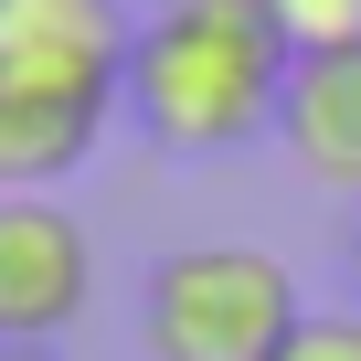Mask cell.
I'll return each instance as SVG.
<instances>
[{"label": "cell", "instance_id": "obj_7", "mask_svg": "<svg viewBox=\"0 0 361 361\" xmlns=\"http://www.w3.org/2000/svg\"><path fill=\"white\" fill-rule=\"evenodd\" d=\"M266 22L287 32V54H350L361 43V0H266Z\"/></svg>", "mask_w": 361, "mask_h": 361}, {"label": "cell", "instance_id": "obj_1", "mask_svg": "<svg viewBox=\"0 0 361 361\" xmlns=\"http://www.w3.org/2000/svg\"><path fill=\"white\" fill-rule=\"evenodd\" d=\"M287 32L266 22V0H159L128 43L117 106L170 149V159H224L287 106Z\"/></svg>", "mask_w": 361, "mask_h": 361}, {"label": "cell", "instance_id": "obj_4", "mask_svg": "<svg viewBox=\"0 0 361 361\" xmlns=\"http://www.w3.org/2000/svg\"><path fill=\"white\" fill-rule=\"evenodd\" d=\"M128 43H138L128 0H0V85L117 96Z\"/></svg>", "mask_w": 361, "mask_h": 361}, {"label": "cell", "instance_id": "obj_2", "mask_svg": "<svg viewBox=\"0 0 361 361\" xmlns=\"http://www.w3.org/2000/svg\"><path fill=\"white\" fill-rule=\"evenodd\" d=\"M298 319L308 298L266 245H170L138 287L149 361H276Z\"/></svg>", "mask_w": 361, "mask_h": 361}, {"label": "cell", "instance_id": "obj_10", "mask_svg": "<svg viewBox=\"0 0 361 361\" xmlns=\"http://www.w3.org/2000/svg\"><path fill=\"white\" fill-rule=\"evenodd\" d=\"M350 276H361V234H350Z\"/></svg>", "mask_w": 361, "mask_h": 361}, {"label": "cell", "instance_id": "obj_9", "mask_svg": "<svg viewBox=\"0 0 361 361\" xmlns=\"http://www.w3.org/2000/svg\"><path fill=\"white\" fill-rule=\"evenodd\" d=\"M0 361H54V350H11V340H0Z\"/></svg>", "mask_w": 361, "mask_h": 361}, {"label": "cell", "instance_id": "obj_3", "mask_svg": "<svg viewBox=\"0 0 361 361\" xmlns=\"http://www.w3.org/2000/svg\"><path fill=\"white\" fill-rule=\"evenodd\" d=\"M96 298V245L54 192H0V340L54 350Z\"/></svg>", "mask_w": 361, "mask_h": 361}, {"label": "cell", "instance_id": "obj_8", "mask_svg": "<svg viewBox=\"0 0 361 361\" xmlns=\"http://www.w3.org/2000/svg\"><path fill=\"white\" fill-rule=\"evenodd\" d=\"M276 361H361V308H308Z\"/></svg>", "mask_w": 361, "mask_h": 361}, {"label": "cell", "instance_id": "obj_5", "mask_svg": "<svg viewBox=\"0 0 361 361\" xmlns=\"http://www.w3.org/2000/svg\"><path fill=\"white\" fill-rule=\"evenodd\" d=\"M276 138H287V159L308 180L361 192V43L350 54H298L287 106H276Z\"/></svg>", "mask_w": 361, "mask_h": 361}, {"label": "cell", "instance_id": "obj_6", "mask_svg": "<svg viewBox=\"0 0 361 361\" xmlns=\"http://www.w3.org/2000/svg\"><path fill=\"white\" fill-rule=\"evenodd\" d=\"M117 96H43V85H0V192H54L75 180L106 138Z\"/></svg>", "mask_w": 361, "mask_h": 361}]
</instances>
